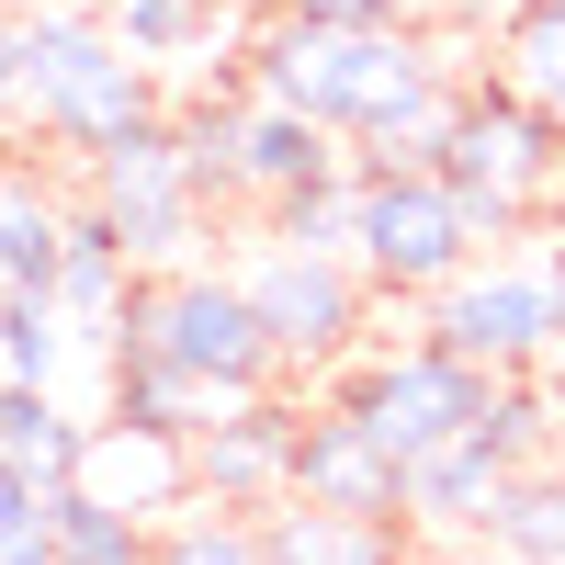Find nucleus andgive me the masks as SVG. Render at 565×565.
Instances as JSON below:
<instances>
[{"label":"nucleus","instance_id":"nucleus-1","mask_svg":"<svg viewBox=\"0 0 565 565\" xmlns=\"http://www.w3.org/2000/svg\"><path fill=\"white\" fill-rule=\"evenodd\" d=\"M238 68H249L260 103H295V114H317L328 136H351L362 170L441 159L452 103H463L452 57H441L418 23H306V12H282V0H271V23L249 34Z\"/></svg>","mask_w":565,"mask_h":565},{"label":"nucleus","instance_id":"nucleus-2","mask_svg":"<svg viewBox=\"0 0 565 565\" xmlns=\"http://www.w3.org/2000/svg\"><path fill=\"white\" fill-rule=\"evenodd\" d=\"M148 114H159V68L103 12H23V125L45 148L90 159Z\"/></svg>","mask_w":565,"mask_h":565},{"label":"nucleus","instance_id":"nucleus-3","mask_svg":"<svg viewBox=\"0 0 565 565\" xmlns=\"http://www.w3.org/2000/svg\"><path fill=\"white\" fill-rule=\"evenodd\" d=\"M114 351H159L181 373H204L215 396H271L282 385V351H271V328L249 306V282L238 271H215V260H170L136 282V306L114 328Z\"/></svg>","mask_w":565,"mask_h":565},{"label":"nucleus","instance_id":"nucleus-4","mask_svg":"<svg viewBox=\"0 0 565 565\" xmlns=\"http://www.w3.org/2000/svg\"><path fill=\"white\" fill-rule=\"evenodd\" d=\"M498 238H509V226H498L476 193H463L441 159L362 170V238H351V260H362L373 295H418V306H430L441 282H452L463 260H487Z\"/></svg>","mask_w":565,"mask_h":565},{"label":"nucleus","instance_id":"nucleus-5","mask_svg":"<svg viewBox=\"0 0 565 565\" xmlns=\"http://www.w3.org/2000/svg\"><path fill=\"white\" fill-rule=\"evenodd\" d=\"M430 340L487 373H543L565 351V249H487L430 295Z\"/></svg>","mask_w":565,"mask_h":565},{"label":"nucleus","instance_id":"nucleus-6","mask_svg":"<svg viewBox=\"0 0 565 565\" xmlns=\"http://www.w3.org/2000/svg\"><path fill=\"white\" fill-rule=\"evenodd\" d=\"M487 396H498V373L463 362V351H441L430 328L396 340V351H351V362H340V407H351L396 463H418V452L452 441V430H476Z\"/></svg>","mask_w":565,"mask_h":565},{"label":"nucleus","instance_id":"nucleus-7","mask_svg":"<svg viewBox=\"0 0 565 565\" xmlns=\"http://www.w3.org/2000/svg\"><path fill=\"white\" fill-rule=\"evenodd\" d=\"M441 170H452L498 226H532V215L565 193V125H554L543 103H521V90H498V79H463L452 136H441Z\"/></svg>","mask_w":565,"mask_h":565},{"label":"nucleus","instance_id":"nucleus-8","mask_svg":"<svg viewBox=\"0 0 565 565\" xmlns=\"http://www.w3.org/2000/svg\"><path fill=\"white\" fill-rule=\"evenodd\" d=\"M238 282H249V306H260V328H271L282 373H340V362L362 351V317H373L362 260L295 249V238H271V226H260V249L238 260Z\"/></svg>","mask_w":565,"mask_h":565},{"label":"nucleus","instance_id":"nucleus-9","mask_svg":"<svg viewBox=\"0 0 565 565\" xmlns=\"http://www.w3.org/2000/svg\"><path fill=\"white\" fill-rule=\"evenodd\" d=\"M79 170H90V204H103V215L125 226L136 271H170V260H193V238L215 226V204L193 193V170H181V125H170V103H159L148 125H125L114 148H90Z\"/></svg>","mask_w":565,"mask_h":565},{"label":"nucleus","instance_id":"nucleus-10","mask_svg":"<svg viewBox=\"0 0 565 565\" xmlns=\"http://www.w3.org/2000/svg\"><path fill=\"white\" fill-rule=\"evenodd\" d=\"M68 487H79V498H103V509H136V521H181V509L204 498V487H193V430H159V418L103 407V418L79 430Z\"/></svg>","mask_w":565,"mask_h":565},{"label":"nucleus","instance_id":"nucleus-11","mask_svg":"<svg viewBox=\"0 0 565 565\" xmlns=\"http://www.w3.org/2000/svg\"><path fill=\"white\" fill-rule=\"evenodd\" d=\"M295 418H306V407H282V396L215 407L204 430H193V487H204L215 509H271V498H295Z\"/></svg>","mask_w":565,"mask_h":565},{"label":"nucleus","instance_id":"nucleus-12","mask_svg":"<svg viewBox=\"0 0 565 565\" xmlns=\"http://www.w3.org/2000/svg\"><path fill=\"white\" fill-rule=\"evenodd\" d=\"M295 498H317V509H373V521H407V463L373 441L340 396H328V407H306V418H295Z\"/></svg>","mask_w":565,"mask_h":565},{"label":"nucleus","instance_id":"nucleus-13","mask_svg":"<svg viewBox=\"0 0 565 565\" xmlns=\"http://www.w3.org/2000/svg\"><path fill=\"white\" fill-rule=\"evenodd\" d=\"M136 249H125V226L103 215V204H68V260H57V317H68V340H90L114 362V328H125V306H136Z\"/></svg>","mask_w":565,"mask_h":565},{"label":"nucleus","instance_id":"nucleus-14","mask_svg":"<svg viewBox=\"0 0 565 565\" xmlns=\"http://www.w3.org/2000/svg\"><path fill=\"white\" fill-rule=\"evenodd\" d=\"M509 476H521V463H509L487 430H452V441H430V452L407 463V532L476 543V532H487V509L509 498Z\"/></svg>","mask_w":565,"mask_h":565},{"label":"nucleus","instance_id":"nucleus-15","mask_svg":"<svg viewBox=\"0 0 565 565\" xmlns=\"http://www.w3.org/2000/svg\"><path fill=\"white\" fill-rule=\"evenodd\" d=\"M328 170H362L351 136H328L295 103H260V90L238 103V204H282V193H306V181H328Z\"/></svg>","mask_w":565,"mask_h":565},{"label":"nucleus","instance_id":"nucleus-16","mask_svg":"<svg viewBox=\"0 0 565 565\" xmlns=\"http://www.w3.org/2000/svg\"><path fill=\"white\" fill-rule=\"evenodd\" d=\"M271 565H418L407 521H373V509H317V498H271L260 509Z\"/></svg>","mask_w":565,"mask_h":565},{"label":"nucleus","instance_id":"nucleus-17","mask_svg":"<svg viewBox=\"0 0 565 565\" xmlns=\"http://www.w3.org/2000/svg\"><path fill=\"white\" fill-rule=\"evenodd\" d=\"M57 260H68V204L12 159L0 170V295H57Z\"/></svg>","mask_w":565,"mask_h":565},{"label":"nucleus","instance_id":"nucleus-18","mask_svg":"<svg viewBox=\"0 0 565 565\" xmlns=\"http://www.w3.org/2000/svg\"><path fill=\"white\" fill-rule=\"evenodd\" d=\"M487 79L565 125V0H509L498 34H487Z\"/></svg>","mask_w":565,"mask_h":565},{"label":"nucleus","instance_id":"nucleus-19","mask_svg":"<svg viewBox=\"0 0 565 565\" xmlns=\"http://www.w3.org/2000/svg\"><path fill=\"white\" fill-rule=\"evenodd\" d=\"M476 543L521 554V565H565V463H554V452L509 476V498L487 509V532H476Z\"/></svg>","mask_w":565,"mask_h":565},{"label":"nucleus","instance_id":"nucleus-20","mask_svg":"<svg viewBox=\"0 0 565 565\" xmlns=\"http://www.w3.org/2000/svg\"><path fill=\"white\" fill-rule=\"evenodd\" d=\"M114 407L125 418H159V430H204L215 407H238V396H215L204 373H181L159 351H114Z\"/></svg>","mask_w":565,"mask_h":565},{"label":"nucleus","instance_id":"nucleus-21","mask_svg":"<svg viewBox=\"0 0 565 565\" xmlns=\"http://www.w3.org/2000/svg\"><path fill=\"white\" fill-rule=\"evenodd\" d=\"M260 226H271V238H295V249L351 260V238H362V170H328V181H306V193L260 204Z\"/></svg>","mask_w":565,"mask_h":565},{"label":"nucleus","instance_id":"nucleus-22","mask_svg":"<svg viewBox=\"0 0 565 565\" xmlns=\"http://www.w3.org/2000/svg\"><path fill=\"white\" fill-rule=\"evenodd\" d=\"M103 23H114L148 68H193L204 45H215V0H103Z\"/></svg>","mask_w":565,"mask_h":565},{"label":"nucleus","instance_id":"nucleus-23","mask_svg":"<svg viewBox=\"0 0 565 565\" xmlns=\"http://www.w3.org/2000/svg\"><path fill=\"white\" fill-rule=\"evenodd\" d=\"M148 565H271L260 509H215V498H193L181 521H159V554H148Z\"/></svg>","mask_w":565,"mask_h":565},{"label":"nucleus","instance_id":"nucleus-24","mask_svg":"<svg viewBox=\"0 0 565 565\" xmlns=\"http://www.w3.org/2000/svg\"><path fill=\"white\" fill-rule=\"evenodd\" d=\"M159 554V521H136V509H103V498H79L57 509V565H148Z\"/></svg>","mask_w":565,"mask_h":565},{"label":"nucleus","instance_id":"nucleus-25","mask_svg":"<svg viewBox=\"0 0 565 565\" xmlns=\"http://www.w3.org/2000/svg\"><path fill=\"white\" fill-rule=\"evenodd\" d=\"M170 125H181V170H193V193L226 215V204H238V103H181Z\"/></svg>","mask_w":565,"mask_h":565},{"label":"nucleus","instance_id":"nucleus-26","mask_svg":"<svg viewBox=\"0 0 565 565\" xmlns=\"http://www.w3.org/2000/svg\"><path fill=\"white\" fill-rule=\"evenodd\" d=\"M57 509H68V487L0 476V565H57Z\"/></svg>","mask_w":565,"mask_h":565},{"label":"nucleus","instance_id":"nucleus-27","mask_svg":"<svg viewBox=\"0 0 565 565\" xmlns=\"http://www.w3.org/2000/svg\"><path fill=\"white\" fill-rule=\"evenodd\" d=\"M282 12H306V23H418L430 0H282Z\"/></svg>","mask_w":565,"mask_h":565},{"label":"nucleus","instance_id":"nucleus-28","mask_svg":"<svg viewBox=\"0 0 565 565\" xmlns=\"http://www.w3.org/2000/svg\"><path fill=\"white\" fill-rule=\"evenodd\" d=\"M0 125H23V12L0 0Z\"/></svg>","mask_w":565,"mask_h":565},{"label":"nucleus","instance_id":"nucleus-29","mask_svg":"<svg viewBox=\"0 0 565 565\" xmlns=\"http://www.w3.org/2000/svg\"><path fill=\"white\" fill-rule=\"evenodd\" d=\"M543 385H554V418H565V351H554V362H543Z\"/></svg>","mask_w":565,"mask_h":565},{"label":"nucleus","instance_id":"nucleus-30","mask_svg":"<svg viewBox=\"0 0 565 565\" xmlns=\"http://www.w3.org/2000/svg\"><path fill=\"white\" fill-rule=\"evenodd\" d=\"M463 565H521V554H498V543H476V554H463Z\"/></svg>","mask_w":565,"mask_h":565}]
</instances>
